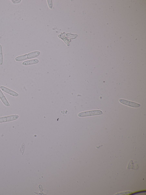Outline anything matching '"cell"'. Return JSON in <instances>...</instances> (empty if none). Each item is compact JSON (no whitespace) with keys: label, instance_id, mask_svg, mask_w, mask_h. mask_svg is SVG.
Segmentation results:
<instances>
[{"label":"cell","instance_id":"6da1fadb","mask_svg":"<svg viewBox=\"0 0 146 195\" xmlns=\"http://www.w3.org/2000/svg\"><path fill=\"white\" fill-rule=\"evenodd\" d=\"M40 54V52L39 51H34L27 54L17 56L15 58V60L17 61H22L36 57L39 56Z\"/></svg>","mask_w":146,"mask_h":195},{"label":"cell","instance_id":"7a4b0ae2","mask_svg":"<svg viewBox=\"0 0 146 195\" xmlns=\"http://www.w3.org/2000/svg\"><path fill=\"white\" fill-rule=\"evenodd\" d=\"M77 36L78 35L77 34L65 33L64 32L60 33L58 35V36L62 39L68 46L69 45L71 41V39H75Z\"/></svg>","mask_w":146,"mask_h":195},{"label":"cell","instance_id":"3957f363","mask_svg":"<svg viewBox=\"0 0 146 195\" xmlns=\"http://www.w3.org/2000/svg\"><path fill=\"white\" fill-rule=\"evenodd\" d=\"M103 112L100 110H95L86 111L79 113L78 114V117H83L91 116H97L102 115Z\"/></svg>","mask_w":146,"mask_h":195},{"label":"cell","instance_id":"277c9868","mask_svg":"<svg viewBox=\"0 0 146 195\" xmlns=\"http://www.w3.org/2000/svg\"><path fill=\"white\" fill-rule=\"evenodd\" d=\"M19 117L18 115H14L0 117V123L16 120Z\"/></svg>","mask_w":146,"mask_h":195},{"label":"cell","instance_id":"5b68a950","mask_svg":"<svg viewBox=\"0 0 146 195\" xmlns=\"http://www.w3.org/2000/svg\"><path fill=\"white\" fill-rule=\"evenodd\" d=\"M119 101L123 104L133 108H138L140 106V104L137 103L123 99H120Z\"/></svg>","mask_w":146,"mask_h":195},{"label":"cell","instance_id":"8992f818","mask_svg":"<svg viewBox=\"0 0 146 195\" xmlns=\"http://www.w3.org/2000/svg\"><path fill=\"white\" fill-rule=\"evenodd\" d=\"M0 89L5 93L13 96L17 97L19 95L18 93L16 92L5 86H1L0 87Z\"/></svg>","mask_w":146,"mask_h":195},{"label":"cell","instance_id":"52a82bcc","mask_svg":"<svg viewBox=\"0 0 146 195\" xmlns=\"http://www.w3.org/2000/svg\"><path fill=\"white\" fill-rule=\"evenodd\" d=\"M0 99L3 104L6 106H10V104L0 89Z\"/></svg>","mask_w":146,"mask_h":195},{"label":"cell","instance_id":"ba28073f","mask_svg":"<svg viewBox=\"0 0 146 195\" xmlns=\"http://www.w3.org/2000/svg\"><path fill=\"white\" fill-rule=\"evenodd\" d=\"M38 62L39 60L37 59H32L23 61L22 63V65H28L37 63Z\"/></svg>","mask_w":146,"mask_h":195},{"label":"cell","instance_id":"9c48e42d","mask_svg":"<svg viewBox=\"0 0 146 195\" xmlns=\"http://www.w3.org/2000/svg\"><path fill=\"white\" fill-rule=\"evenodd\" d=\"M3 63V55L2 47L0 44V65H2Z\"/></svg>","mask_w":146,"mask_h":195},{"label":"cell","instance_id":"30bf717a","mask_svg":"<svg viewBox=\"0 0 146 195\" xmlns=\"http://www.w3.org/2000/svg\"><path fill=\"white\" fill-rule=\"evenodd\" d=\"M25 148V144L24 143H23L21 146L20 150V152L23 155L24 152Z\"/></svg>","mask_w":146,"mask_h":195},{"label":"cell","instance_id":"8fae6325","mask_svg":"<svg viewBox=\"0 0 146 195\" xmlns=\"http://www.w3.org/2000/svg\"><path fill=\"white\" fill-rule=\"evenodd\" d=\"M47 2L49 7L51 9L52 8V0H47Z\"/></svg>","mask_w":146,"mask_h":195},{"label":"cell","instance_id":"7c38bea8","mask_svg":"<svg viewBox=\"0 0 146 195\" xmlns=\"http://www.w3.org/2000/svg\"><path fill=\"white\" fill-rule=\"evenodd\" d=\"M12 2L14 4H18L20 3L22 0H11Z\"/></svg>","mask_w":146,"mask_h":195}]
</instances>
